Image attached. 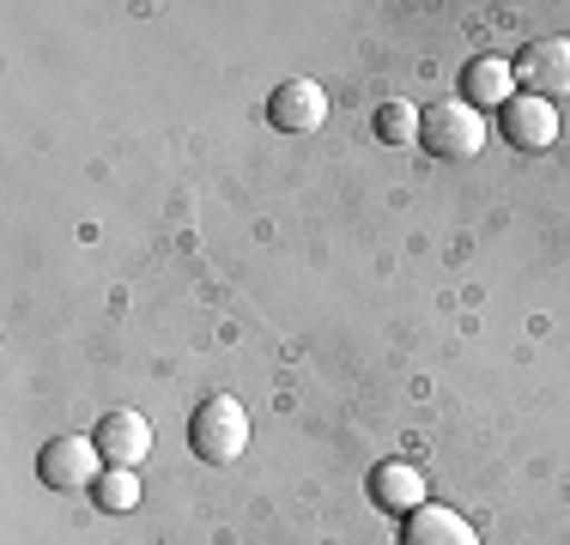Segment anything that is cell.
Instances as JSON below:
<instances>
[{
  "label": "cell",
  "mask_w": 570,
  "mask_h": 545,
  "mask_svg": "<svg viewBox=\"0 0 570 545\" xmlns=\"http://www.w3.org/2000/svg\"><path fill=\"white\" fill-rule=\"evenodd\" d=\"M188 448H195L207 467H230V460L249 448V413H243L230 394H213V400H200L195 418H188Z\"/></svg>",
  "instance_id": "1"
},
{
  "label": "cell",
  "mask_w": 570,
  "mask_h": 545,
  "mask_svg": "<svg viewBox=\"0 0 570 545\" xmlns=\"http://www.w3.org/2000/svg\"><path fill=\"white\" fill-rule=\"evenodd\" d=\"M419 140H425L431 158H473L485 146V121H480L473 103L450 98V103L419 109Z\"/></svg>",
  "instance_id": "2"
},
{
  "label": "cell",
  "mask_w": 570,
  "mask_h": 545,
  "mask_svg": "<svg viewBox=\"0 0 570 545\" xmlns=\"http://www.w3.org/2000/svg\"><path fill=\"white\" fill-rule=\"evenodd\" d=\"M98 467H104V455H98L91 436H56V443L37 455V473H43L49 490H98V479H104Z\"/></svg>",
  "instance_id": "3"
},
{
  "label": "cell",
  "mask_w": 570,
  "mask_h": 545,
  "mask_svg": "<svg viewBox=\"0 0 570 545\" xmlns=\"http://www.w3.org/2000/svg\"><path fill=\"white\" fill-rule=\"evenodd\" d=\"M515 79H522L528 98H570V37H540V43L522 49L515 61Z\"/></svg>",
  "instance_id": "4"
},
{
  "label": "cell",
  "mask_w": 570,
  "mask_h": 545,
  "mask_svg": "<svg viewBox=\"0 0 570 545\" xmlns=\"http://www.w3.org/2000/svg\"><path fill=\"white\" fill-rule=\"evenodd\" d=\"M267 116H274V128H285V133H316L322 121H328V91H322L316 79H279L274 98H267Z\"/></svg>",
  "instance_id": "5"
},
{
  "label": "cell",
  "mask_w": 570,
  "mask_h": 545,
  "mask_svg": "<svg viewBox=\"0 0 570 545\" xmlns=\"http://www.w3.org/2000/svg\"><path fill=\"white\" fill-rule=\"evenodd\" d=\"M91 443H98V455L110 460V467H140L146 455H153V425H146L140 413H104L98 430H91Z\"/></svg>",
  "instance_id": "6"
},
{
  "label": "cell",
  "mask_w": 570,
  "mask_h": 545,
  "mask_svg": "<svg viewBox=\"0 0 570 545\" xmlns=\"http://www.w3.org/2000/svg\"><path fill=\"white\" fill-rule=\"evenodd\" d=\"M498 116H504V140L515 146V152H547L552 140H559V109H552L547 98H510L504 109H498Z\"/></svg>",
  "instance_id": "7"
},
{
  "label": "cell",
  "mask_w": 570,
  "mask_h": 545,
  "mask_svg": "<svg viewBox=\"0 0 570 545\" xmlns=\"http://www.w3.org/2000/svg\"><path fill=\"white\" fill-rule=\"evenodd\" d=\"M510 98H515V61H504V54H480V61L461 67V103L504 109Z\"/></svg>",
  "instance_id": "8"
},
{
  "label": "cell",
  "mask_w": 570,
  "mask_h": 545,
  "mask_svg": "<svg viewBox=\"0 0 570 545\" xmlns=\"http://www.w3.org/2000/svg\"><path fill=\"white\" fill-rule=\"evenodd\" d=\"M401 545H480V534H473L468 515L443 509V503H419V509L406 515Z\"/></svg>",
  "instance_id": "9"
},
{
  "label": "cell",
  "mask_w": 570,
  "mask_h": 545,
  "mask_svg": "<svg viewBox=\"0 0 570 545\" xmlns=\"http://www.w3.org/2000/svg\"><path fill=\"white\" fill-rule=\"evenodd\" d=\"M371 497L383 503V509L413 515L419 503H425V473H419V467H406V460H383V467L371 473Z\"/></svg>",
  "instance_id": "10"
},
{
  "label": "cell",
  "mask_w": 570,
  "mask_h": 545,
  "mask_svg": "<svg viewBox=\"0 0 570 545\" xmlns=\"http://www.w3.org/2000/svg\"><path fill=\"white\" fill-rule=\"evenodd\" d=\"M376 133H383V140L389 146H413L419 140V109L413 103H383V109H376Z\"/></svg>",
  "instance_id": "11"
},
{
  "label": "cell",
  "mask_w": 570,
  "mask_h": 545,
  "mask_svg": "<svg viewBox=\"0 0 570 545\" xmlns=\"http://www.w3.org/2000/svg\"><path fill=\"white\" fill-rule=\"evenodd\" d=\"M98 503H104V509H110V515L134 509V503H140V479H134L128 467H110V473H104V479H98Z\"/></svg>",
  "instance_id": "12"
}]
</instances>
